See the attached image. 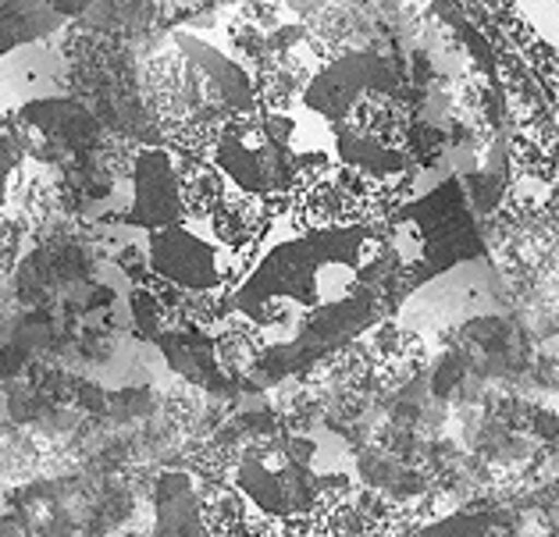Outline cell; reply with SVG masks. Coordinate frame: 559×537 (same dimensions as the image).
I'll return each mask as SVG.
<instances>
[{"instance_id": "6da1fadb", "label": "cell", "mask_w": 559, "mask_h": 537, "mask_svg": "<svg viewBox=\"0 0 559 537\" xmlns=\"http://www.w3.org/2000/svg\"><path fill=\"white\" fill-rule=\"evenodd\" d=\"M406 293L385 222L271 214L211 324L217 367L264 378L318 363L385 317Z\"/></svg>"}, {"instance_id": "7a4b0ae2", "label": "cell", "mask_w": 559, "mask_h": 537, "mask_svg": "<svg viewBox=\"0 0 559 537\" xmlns=\"http://www.w3.org/2000/svg\"><path fill=\"white\" fill-rule=\"evenodd\" d=\"M293 157V206L332 222H385L420 175L414 111L395 68L367 50L321 61L271 104Z\"/></svg>"}, {"instance_id": "3957f363", "label": "cell", "mask_w": 559, "mask_h": 537, "mask_svg": "<svg viewBox=\"0 0 559 537\" xmlns=\"http://www.w3.org/2000/svg\"><path fill=\"white\" fill-rule=\"evenodd\" d=\"M225 485L239 499L242 534H310L346 502V474L304 438L242 449Z\"/></svg>"}, {"instance_id": "277c9868", "label": "cell", "mask_w": 559, "mask_h": 537, "mask_svg": "<svg viewBox=\"0 0 559 537\" xmlns=\"http://www.w3.org/2000/svg\"><path fill=\"white\" fill-rule=\"evenodd\" d=\"M129 206L121 222L143 231L165 228L189 214V150L146 146L132 160Z\"/></svg>"}, {"instance_id": "5b68a950", "label": "cell", "mask_w": 559, "mask_h": 537, "mask_svg": "<svg viewBox=\"0 0 559 537\" xmlns=\"http://www.w3.org/2000/svg\"><path fill=\"white\" fill-rule=\"evenodd\" d=\"M157 534H207V480L186 470L160 474L154 488Z\"/></svg>"}, {"instance_id": "8992f818", "label": "cell", "mask_w": 559, "mask_h": 537, "mask_svg": "<svg viewBox=\"0 0 559 537\" xmlns=\"http://www.w3.org/2000/svg\"><path fill=\"white\" fill-rule=\"evenodd\" d=\"M19 160H22V146H19V135L0 129V214H4V203H8V189H11V178L19 171Z\"/></svg>"}]
</instances>
